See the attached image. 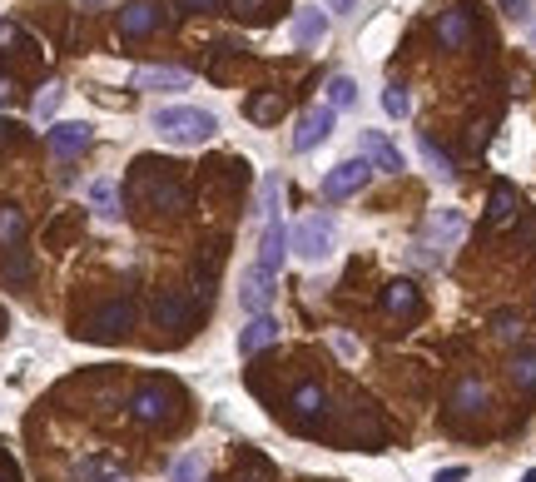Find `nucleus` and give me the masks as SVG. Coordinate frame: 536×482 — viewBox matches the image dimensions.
Wrapping results in <instances>:
<instances>
[{
    "mask_svg": "<svg viewBox=\"0 0 536 482\" xmlns=\"http://www.w3.org/2000/svg\"><path fill=\"white\" fill-rule=\"evenodd\" d=\"M323 35H328V11L323 5H303L293 15V40H299L303 51H313V45H323Z\"/></svg>",
    "mask_w": 536,
    "mask_h": 482,
    "instance_id": "9",
    "label": "nucleus"
},
{
    "mask_svg": "<svg viewBox=\"0 0 536 482\" xmlns=\"http://www.w3.org/2000/svg\"><path fill=\"white\" fill-rule=\"evenodd\" d=\"M522 482H536V472H526V478H522Z\"/></svg>",
    "mask_w": 536,
    "mask_h": 482,
    "instance_id": "42",
    "label": "nucleus"
},
{
    "mask_svg": "<svg viewBox=\"0 0 536 482\" xmlns=\"http://www.w3.org/2000/svg\"><path fill=\"white\" fill-rule=\"evenodd\" d=\"M26 279H30V259L15 254L11 264H5V284H26Z\"/></svg>",
    "mask_w": 536,
    "mask_h": 482,
    "instance_id": "32",
    "label": "nucleus"
},
{
    "mask_svg": "<svg viewBox=\"0 0 536 482\" xmlns=\"http://www.w3.org/2000/svg\"><path fill=\"white\" fill-rule=\"evenodd\" d=\"M154 26H159V15H154L150 0H135V5L120 11V30H125V35H150Z\"/></svg>",
    "mask_w": 536,
    "mask_h": 482,
    "instance_id": "17",
    "label": "nucleus"
},
{
    "mask_svg": "<svg viewBox=\"0 0 536 482\" xmlns=\"http://www.w3.org/2000/svg\"><path fill=\"white\" fill-rule=\"evenodd\" d=\"M368 179H373V165H368V159H343V165L328 169L323 199H348V194H358Z\"/></svg>",
    "mask_w": 536,
    "mask_h": 482,
    "instance_id": "4",
    "label": "nucleus"
},
{
    "mask_svg": "<svg viewBox=\"0 0 536 482\" xmlns=\"http://www.w3.org/2000/svg\"><path fill=\"white\" fill-rule=\"evenodd\" d=\"M383 308H387V314H398V318H408L412 308H417V289H412L408 279L387 284V293H383Z\"/></svg>",
    "mask_w": 536,
    "mask_h": 482,
    "instance_id": "21",
    "label": "nucleus"
},
{
    "mask_svg": "<svg viewBox=\"0 0 536 482\" xmlns=\"http://www.w3.org/2000/svg\"><path fill=\"white\" fill-rule=\"evenodd\" d=\"M417 150H423L427 169H432V179H442V184H452L457 179V165H452V154L442 150V144L432 140V135H417Z\"/></svg>",
    "mask_w": 536,
    "mask_h": 482,
    "instance_id": "16",
    "label": "nucleus"
},
{
    "mask_svg": "<svg viewBox=\"0 0 536 482\" xmlns=\"http://www.w3.org/2000/svg\"><path fill=\"white\" fill-rule=\"evenodd\" d=\"M497 5H501L507 15H517V20H522L526 11H532V0H497Z\"/></svg>",
    "mask_w": 536,
    "mask_h": 482,
    "instance_id": "34",
    "label": "nucleus"
},
{
    "mask_svg": "<svg viewBox=\"0 0 536 482\" xmlns=\"http://www.w3.org/2000/svg\"><path fill=\"white\" fill-rule=\"evenodd\" d=\"M284 114V100L278 95H259V100H249V120H278Z\"/></svg>",
    "mask_w": 536,
    "mask_h": 482,
    "instance_id": "29",
    "label": "nucleus"
},
{
    "mask_svg": "<svg viewBox=\"0 0 536 482\" xmlns=\"http://www.w3.org/2000/svg\"><path fill=\"white\" fill-rule=\"evenodd\" d=\"M293 408H299L303 423H318L323 418V408H328V398H323L318 383H299V388H293Z\"/></svg>",
    "mask_w": 536,
    "mask_h": 482,
    "instance_id": "18",
    "label": "nucleus"
},
{
    "mask_svg": "<svg viewBox=\"0 0 536 482\" xmlns=\"http://www.w3.org/2000/svg\"><path fill=\"white\" fill-rule=\"evenodd\" d=\"M358 0H323V11H353Z\"/></svg>",
    "mask_w": 536,
    "mask_h": 482,
    "instance_id": "39",
    "label": "nucleus"
},
{
    "mask_svg": "<svg viewBox=\"0 0 536 482\" xmlns=\"http://www.w3.org/2000/svg\"><path fill=\"white\" fill-rule=\"evenodd\" d=\"M75 478L80 482H120V478H125V468H120V463H110V457H80V463H75Z\"/></svg>",
    "mask_w": 536,
    "mask_h": 482,
    "instance_id": "19",
    "label": "nucleus"
},
{
    "mask_svg": "<svg viewBox=\"0 0 536 482\" xmlns=\"http://www.w3.org/2000/svg\"><path fill=\"white\" fill-rule=\"evenodd\" d=\"M129 323H135V304H129V299H114V304L100 308V318H95V333H105V338H120Z\"/></svg>",
    "mask_w": 536,
    "mask_h": 482,
    "instance_id": "13",
    "label": "nucleus"
},
{
    "mask_svg": "<svg viewBox=\"0 0 536 482\" xmlns=\"http://www.w3.org/2000/svg\"><path fill=\"white\" fill-rule=\"evenodd\" d=\"M284 254H288V234H284V204H278V175H268L263 179V249H259V264L253 268L278 279Z\"/></svg>",
    "mask_w": 536,
    "mask_h": 482,
    "instance_id": "2",
    "label": "nucleus"
},
{
    "mask_svg": "<svg viewBox=\"0 0 536 482\" xmlns=\"http://www.w3.org/2000/svg\"><path fill=\"white\" fill-rule=\"evenodd\" d=\"M169 482H204V457H199V453L175 457V468H169Z\"/></svg>",
    "mask_w": 536,
    "mask_h": 482,
    "instance_id": "25",
    "label": "nucleus"
},
{
    "mask_svg": "<svg viewBox=\"0 0 536 482\" xmlns=\"http://www.w3.org/2000/svg\"><path fill=\"white\" fill-rule=\"evenodd\" d=\"M11 89H15V85H11V80H5V75H0V105L11 100Z\"/></svg>",
    "mask_w": 536,
    "mask_h": 482,
    "instance_id": "40",
    "label": "nucleus"
},
{
    "mask_svg": "<svg viewBox=\"0 0 536 482\" xmlns=\"http://www.w3.org/2000/svg\"><path fill=\"white\" fill-rule=\"evenodd\" d=\"M462 478H467V468H442L437 472V482H462Z\"/></svg>",
    "mask_w": 536,
    "mask_h": 482,
    "instance_id": "37",
    "label": "nucleus"
},
{
    "mask_svg": "<svg viewBox=\"0 0 536 482\" xmlns=\"http://www.w3.org/2000/svg\"><path fill=\"white\" fill-rule=\"evenodd\" d=\"M268 343H278V318L253 314L249 329L238 333V354H259V348H268Z\"/></svg>",
    "mask_w": 536,
    "mask_h": 482,
    "instance_id": "12",
    "label": "nucleus"
},
{
    "mask_svg": "<svg viewBox=\"0 0 536 482\" xmlns=\"http://www.w3.org/2000/svg\"><path fill=\"white\" fill-rule=\"evenodd\" d=\"M20 234H26V214H20L15 204H5V209H0V244L11 249V244L20 239Z\"/></svg>",
    "mask_w": 536,
    "mask_h": 482,
    "instance_id": "26",
    "label": "nucleus"
},
{
    "mask_svg": "<svg viewBox=\"0 0 536 482\" xmlns=\"http://www.w3.org/2000/svg\"><path fill=\"white\" fill-rule=\"evenodd\" d=\"M333 348H338V354H348V358L358 354V343H353V338H343V333H338V338H333Z\"/></svg>",
    "mask_w": 536,
    "mask_h": 482,
    "instance_id": "38",
    "label": "nucleus"
},
{
    "mask_svg": "<svg viewBox=\"0 0 536 482\" xmlns=\"http://www.w3.org/2000/svg\"><path fill=\"white\" fill-rule=\"evenodd\" d=\"M219 0H179V11H214Z\"/></svg>",
    "mask_w": 536,
    "mask_h": 482,
    "instance_id": "36",
    "label": "nucleus"
},
{
    "mask_svg": "<svg viewBox=\"0 0 536 482\" xmlns=\"http://www.w3.org/2000/svg\"><path fill=\"white\" fill-rule=\"evenodd\" d=\"M328 100H333V110H353V105H358V80H353V75H333V80H328Z\"/></svg>",
    "mask_w": 536,
    "mask_h": 482,
    "instance_id": "23",
    "label": "nucleus"
},
{
    "mask_svg": "<svg viewBox=\"0 0 536 482\" xmlns=\"http://www.w3.org/2000/svg\"><path fill=\"white\" fill-rule=\"evenodd\" d=\"M234 11H238V15H259L263 0H234Z\"/></svg>",
    "mask_w": 536,
    "mask_h": 482,
    "instance_id": "35",
    "label": "nucleus"
},
{
    "mask_svg": "<svg viewBox=\"0 0 536 482\" xmlns=\"http://www.w3.org/2000/svg\"><path fill=\"white\" fill-rule=\"evenodd\" d=\"M135 418L139 423H164L169 418V393H164L159 383H150V388H139L135 393Z\"/></svg>",
    "mask_w": 536,
    "mask_h": 482,
    "instance_id": "14",
    "label": "nucleus"
},
{
    "mask_svg": "<svg viewBox=\"0 0 536 482\" xmlns=\"http://www.w3.org/2000/svg\"><path fill=\"white\" fill-rule=\"evenodd\" d=\"M89 204H95V214L100 219H120V190H114L110 179H95V184H89Z\"/></svg>",
    "mask_w": 536,
    "mask_h": 482,
    "instance_id": "20",
    "label": "nucleus"
},
{
    "mask_svg": "<svg viewBox=\"0 0 536 482\" xmlns=\"http://www.w3.org/2000/svg\"><path fill=\"white\" fill-rule=\"evenodd\" d=\"M511 378H517L522 393H536V348H526V354L511 358Z\"/></svg>",
    "mask_w": 536,
    "mask_h": 482,
    "instance_id": "24",
    "label": "nucleus"
},
{
    "mask_svg": "<svg viewBox=\"0 0 536 482\" xmlns=\"http://www.w3.org/2000/svg\"><path fill=\"white\" fill-rule=\"evenodd\" d=\"M383 114H387V120H408V114H412V100H408V89H402V85L383 89Z\"/></svg>",
    "mask_w": 536,
    "mask_h": 482,
    "instance_id": "27",
    "label": "nucleus"
},
{
    "mask_svg": "<svg viewBox=\"0 0 536 482\" xmlns=\"http://www.w3.org/2000/svg\"><path fill=\"white\" fill-rule=\"evenodd\" d=\"M333 105H318V110H308L299 120V129H293V150L299 154H308V150H318V144L328 140V135H333Z\"/></svg>",
    "mask_w": 536,
    "mask_h": 482,
    "instance_id": "5",
    "label": "nucleus"
},
{
    "mask_svg": "<svg viewBox=\"0 0 536 482\" xmlns=\"http://www.w3.org/2000/svg\"><path fill=\"white\" fill-rule=\"evenodd\" d=\"M427 234H432L437 244H457L462 234H467V219H462V209H432Z\"/></svg>",
    "mask_w": 536,
    "mask_h": 482,
    "instance_id": "15",
    "label": "nucleus"
},
{
    "mask_svg": "<svg viewBox=\"0 0 536 482\" xmlns=\"http://www.w3.org/2000/svg\"><path fill=\"white\" fill-rule=\"evenodd\" d=\"M511 214H517V190H511V184H497V190H492V209H486V219H492V224H511Z\"/></svg>",
    "mask_w": 536,
    "mask_h": 482,
    "instance_id": "22",
    "label": "nucleus"
},
{
    "mask_svg": "<svg viewBox=\"0 0 536 482\" xmlns=\"http://www.w3.org/2000/svg\"><path fill=\"white\" fill-rule=\"evenodd\" d=\"M11 129H15V125H5V120H0V144L11 140Z\"/></svg>",
    "mask_w": 536,
    "mask_h": 482,
    "instance_id": "41",
    "label": "nucleus"
},
{
    "mask_svg": "<svg viewBox=\"0 0 536 482\" xmlns=\"http://www.w3.org/2000/svg\"><path fill=\"white\" fill-rule=\"evenodd\" d=\"M135 85L139 89H189V70H179V65H144V70H135Z\"/></svg>",
    "mask_w": 536,
    "mask_h": 482,
    "instance_id": "11",
    "label": "nucleus"
},
{
    "mask_svg": "<svg viewBox=\"0 0 536 482\" xmlns=\"http://www.w3.org/2000/svg\"><path fill=\"white\" fill-rule=\"evenodd\" d=\"M55 110H60V85H45L35 95V120H50Z\"/></svg>",
    "mask_w": 536,
    "mask_h": 482,
    "instance_id": "30",
    "label": "nucleus"
},
{
    "mask_svg": "<svg viewBox=\"0 0 536 482\" xmlns=\"http://www.w3.org/2000/svg\"><path fill=\"white\" fill-rule=\"evenodd\" d=\"M497 333H501L507 343H517V338H522V323H517L511 314H497Z\"/></svg>",
    "mask_w": 536,
    "mask_h": 482,
    "instance_id": "33",
    "label": "nucleus"
},
{
    "mask_svg": "<svg viewBox=\"0 0 536 482\" xmlns=\"http://www.w3.org/2000/svg\"><path fill=\"white\" fill-rule=\"evenodd\" d=\"M457 408L462 413H482L486 408V388L477 378H462V388H457Z\"/></svg>",
    "mask_w": 536,
    "mask_h": 482,
    "instance_id": "28",
    "label": "nucleus"
},
{
    "mask_svg": "<svg viewBox=\"0 0 536 482\" xmlns=\"http://www.w3.org/2000/svg\"><path fill=\"white\" fill-rule=\"evenodd\" d=\"M532 40H536V30H532Z\"/></svg>",
    "mask_w": 536,
    "mask_h": 482,
    "instance_id": "43",
    "label": "nucleus"
},
{
    "mask_svg": "<svg viewBox=\"0 0 536 482\" xmlns=\"http://www.w3.org/2000/svg\"><path fill=\"white\" fill-rule=\"evenodd\" d=\"M437 40L447 45V51H462L467 40H472V15L462 11V5H452V11L437 15Z\"/></svg>",
    "mask_w": 536,
    "mask_h": 482,
    "instance_id": "10",
    "label": "nucleus"
},
{
    "mask_svg": "<svg viewBox=\"0 0 536 482\" xmlns=\"http://www.w3.org/2000/svg\"><path fill=\"white\" fill-rule=\"evenodd\" d=\"M179 318H184V299H179V293H169V299L159 304V323H164V329H175Z\"/></svg>",
    "mask_w": 536,
    "mask_h": 482,
    "instance_id": "31",
    "label": "nucleus"
},
{
    "mask_svg": "<svg viewBox=\"0 0 536 482\" xmlns=\"http://www.w3.org/2000/svg\"><path fill=\"white\" fill-rule=\"evenodd\" d=\"M358 144H362V159H368V165H377L383 175H398V169H402V154H398V144L387 140V135H377V129H362Z\"/></svg>",
    "mask_w": 536,
    "mask_h": 482,
    "instance_id": "7",
    "label": "nucleus"
},
{
    "mask_svg": "<svg viewBox=\"0 0 536 482\" xmlns=\"http://www.w3.org/2000/svg\"><path fill=\"white\" fill-rule=\"evenodd\" d=\"M238 304L249 308V314H268V304H274V279H268L263 268H249L244 284H238Z\"/></svg>",
    "mask_w": 536,
    "mask_h": 482,
    "instance_id": "8",
    "label": "nucleus"
},
{
    "mask_svg": "<svg viewBox=\"0 0 536 482\" xmlns=\"http://www.w3.org/2000/svg\"><path fill=\"white\" fill-rule=\"evenodd\" d=\"M333 219L318 214V219H299L293 224V234H288V244H293V254L303 259V264H323L328 254H333Z\"/></svg>",
    "mask_w": 536,
    "mask_h": 482,
    "instance_id": "3",
    "label": "nucleus"
},
{
    "mask_svg": "<svg viewBox=\"0 0 536 482\" xmlns=\"http://www.w3.org/2000/svg\"><path fill=\"white\" fill-rule=\"evenodd\" d=\"M150 125H154V135L169 140V144H204V140H214L219 120H214L209 110H199V105H159V110L150 114Z\"/></svg>",
    "mask_w": 536,
    "mask_h": 482,
    "instance_id": "1",
    "label": "nucleus"
},
{
    "mask_svg": "<svg viewBox=\"0 0 536 482\" xmlns=\"http://www.w3.org/2000/svg\"><path fill=\"white\" fill-rule=\"evenodd\" d=\"M89 140H95V129H89L85 120H65V125H50V154H55V159H75V154H85Z\"/></svg>",
    "mask_w": 536,
    "mask_h": 482,
    "instance_id": "6",
    "label": "nucleus"
}]
</instances>
